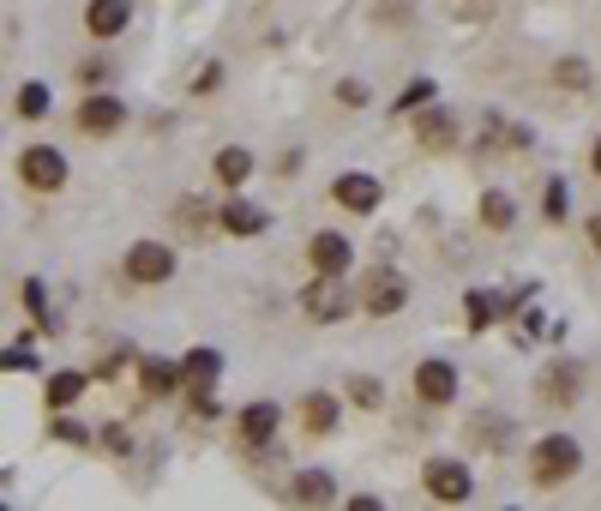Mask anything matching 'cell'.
Instances as JSON below:
<instances>
[{"label": "cell", "mask_w": 601, "mask_h": 511, "mask_svg": "<svg viewBox=\"0 0 601 511\" xmlns=\"http://www.w3.org/2000/svg\"><path fill=\"white\" fill-rule=\"evenodd\" d=\"M578 470H583V451H578L571 433H548V440L530 445V481L535 488H565Z\"/></svg>", "instance_id": "1"}, {"label": "cell", "mask_w": 601, "mask_h": 511, "mask_svg": "<svg viewBox=\"0 0 601 511\" xmlns=\"http://www.w3.org/2000/svg\"><path fill=\"white\" fill-rule=\"evenodd\" d=\"M19 174L31 193H61L67 187V157L54 151V144H31V151L19 157Z\"/></svg>", "instance_id": "2"}, {"label": "cell", "mask_w": 601, "mask_h": 511, "mask_svg": "<svg viewBox=\"0 0 601 511\" xmlns=\"http://www.w3.org/2000/svg\"><path fill=\"white\" fill-rule=\"evenodd\" d=\"M127 277H133L139 289H151V283H169L174 277V253L163 241H139L133 253H127Z\"/></svg>", "instance_id": "3"}, {"label": "cell", "mask_w": 601, "mask_h": 511, "mask_svg": "<svg viewBox=\"0 0 601 511\" xmlns=\"http://www.w3.org/2000/svg\"><path fill=\"white\" fill-rule=\"evenodd\" d=\"M421 488H428L433 500H445V505H463L469 500V470L458 458H433L428 470H421Z\"/></svg>", "instance_id": "4"}, {"label": "cell", "mask_w": 601, "mask_h": 511, "mask_svg": "<svg viewBox=\"0 0 601 511\" xmlns=\"http://www.w3.org/2000/svg\"><path fill=\"white\" fill-rule=\"evenodd\" d=\"M307 307V319H319V325H331V319H343L349 313V295H343V277H319L313 289L301 295Z\"/></svg>", "instance_id": "5"}, {"label": "cell", "mask_w": 601, "mask_h": 511, "mask_svg": "<svg viewBox=\"0 0 601 511\" xmlns=\"http://www.w3.org/2000/svg\"><path fill=\"white\" fill-rule=\"evenodd\" d=\"M415 398L421 403H451V398H458V368H451V361H421V368H415Z\"/></svg>", "instance_id": "6"}, {"label": "cell", "mask_w": 601, "mask_h": 511, "mask_svg": "<svg viewBox=\"0 0 601 511\" xmlns=\"http://www.w3.org/2000/svg\"><path fill=\"white\" fill-rule=\"evenodd\" d=\"M307 259H313V271H319V277H343V271H349V259H355V247L325 229V236L307 241Z\"/></svg>", "instance_id": "7"}, {"label": "cell", "mask_w": 601, "mask_h": 511, "mask_svg": "<svg viewBox=\"0 0 601 511\" xmlns=\"http://www.w3.org/2000/svg\"><path fill=\"white\" fill-rule=\"evenodd\" d=\"M578 391H583V368H578V361H553V368L541 373V398H548L553 409L578 403Z\"/></svg>", "instance_id": "8"}, {"label": "cell", "mask_w": 601, "mask_h": 511, "mask_svg": "<svg viewBox=\"0 0 601 511\" xmlns=\"http://www.w3.org/2000/svg\"><path fill=\"white\" fill-rule=\"evenodd\" d=\"M331 199L343 204V211H355V217H368L373 204H379V181L373 174H337V187H331Z\"/></svg>", "instance_id": "9"}, {"label": "cell", "mask_w": 601, "mask_h": 511, "mask_svg": "<svg viewBox=\"0 0 601 511\" xmlns=\"http://www.w3.org/2000/svg\"><path fill=\"white\" fill-rule=\"evenodd\" d=\"M409 301V289H403V277H391V271H373L368 277V295H361V307H368V313H398V307Z\"/></svg>", "instance_id": "10"}, {"label": "cell", "mask_w": 601, "mask_h": 511, "mask_svg": "<svg viewBox=\"0 0 601 511\" xmlns=\"http://www.w3.org/2000/svg\"><path fill=\"white\" fill-rule=\"evenodd\" d=\"M127 19H133L127 0H91V7H84V31H91V37H121Z\"/></svg>", "instance_id": "11"}, {"label": "cell", "mask_w": 601, "mask_h": 511, "mask_svg": "<svg viewBox=\"0 0 601 511\" xmlns=\"http://www.w3.org/2000/svg\"><path fill=\"white\" fill-rule=\"evenodd\" d=\"M127 121V109H121V102H114V97H84L79 102V127H84V133H114V127H121Z\"/></svg>", "instance_id": "12"}, {"label": "cell", "mask_w": 601, "mask_h": 511, "mask_svg": "<svg viewBox=\"0 0 601 511\" xmlns=\"http://www.w3.org/2000/svg\"><path fill=\"white\" fill-rule=\"evenodd\" d=\"M277 421H283V409H277V403H247L241 409V440L247 445H266L271 433H277Z\"/></svg>", "instance_id": "13"}, {"label": "cell", "mask_w": 601, "mask_h": 511, "mask_svg": "<svg viewBox=\"0 0 601 511\" xmlns=\"http://www.w3.org/2000/svg\"><path fill=\"white\" fill-rule=\"evenodd\" d=\"M174 379H181V368H169L163 355H144L139 361V391H144V398H169Z\"/></svg>", "instance_id": "14"}, {"label": "cell", "mask_w": 601, "mask_h": 511, "mask_svg": "<svg viewBox=\"0 0 601 511\" xmlns=\"http://www.w3.org/2000/svg\"><path fill=\"white\" fill-rule=\"evenodd\" d=\"M301 421H307V433H319V440H325V433L337 428V398H331V391H313V398L301 403Z\"/></svg>", "instance_id": "15"}, {"label": "cell", "mask_w": 601, "mask_h": 511, "mask_svg": "<svg viewBox=\"0 0 601 511\" xmlns=\"http://www.w3.org/2000/svg\"><path fill=\"white\" fill-rule=\"evenodd\" d=\"M289 493H296L301 505H331L337 500V481L325 470H307V475H296V488H289Z\"/></svg>", "instance_id": "16"}, {"label": "cell", "mask_w": 601, "mask_h": 511, "mask_svg": "<svg viewBox=\"0 0 601 511\" xmlns=\"http://www.w3.org/2000/svg\"><path fill=\"white\" fill-rule=\"evenodd\" d=\"M247 174H253V151H241V144L217 151V181L223 187H247Z\"/></svg>", "instance_id": "17"}, {"label": "cell", "mask_w": 601, "mask_h": 511, "mask_svg": "<svg viewBox=\"0 0 601 511\" xmlns=\"http://www.w3.org/2000/svg\"><path fill=\"white\" fill-rule=\"evenodd\" d=\"M458 139V121H451L445 109H433V114H421V144L428 151H445V144Z\"/></svg>", "instance_id": "18"}, {"label": "cell", "mask_w": 601, "mask_h": 511, "mask_svg": "<svg viewBox=\"0 0 601 511\" xmlns=\"http://www.w3.org/2000/svg\"><path fill=\"white\" fill-rule=\"evenodd\" d=\"M223 229H229V236H259V229H266V217H259L253 204L234 199V204H223Z\"/></svg>", "instance_id": "19"}, {"label": "cell", "mask_w": 601, "mask_h": 511, "mask_svg": "<svg viewBox=\"0 0 601 511\" xmlns=\"http://www.w3.org/2000/svg\"><path fill=\"white\" fill-rule=\"evenodd\" d=\"M181 379H187V385H193V391H211V385H217V355H211V349H199V355H187Z\"/></svg>", "instance_id": "20"}, {"label": "cell", "mask_w": 601, "mask_h": 511, "mask_svg": "<svg viewBox=\"0 0 601 511\" xmlns=\"http://www.w3.org/2000/svg\"><path fill=\"white\" fill-rule=\"evenodd\" d=\"M79 391H84V373H54V379H49V409L79 403Z\"/></svg>", "instance_id": "21"}, {"label": "cell", "mask_w": 601, "mask_h": 511, "mask_svg": "<svg viewBox=\"0 0 601 511\" xmlns=\"http://www.w3.org/2000/svg\"><path fill=\"white\" fill-rule=\"evenodd\" d=\"M469 440L488 445V451H500L505 445V421L500 415H475V421H469Z\"/></svg>", "instance_id": "22"}, {"label": "cell", "mask_w": 601, "mask_h": 511, "mask_svg": "<svg viewBox=\"0 0 601 511\" xmlns=\"http://www.w3.org/2000/svg\"><path fill=\"white\" fill-rule=\"evenodd\" d=\"M481 223H488V229H511V199L505 193H481Z\"/></svg>", "instance_id": "23"}, {"label": "cell", "mask_w": 601, "mask_h": 511, "mask_svg": "<svg viewBox=\"0 0 601 511\" xmlns=\"http://www.w3.org/2000/svg\"><path fill=\"white\" fill-rule=\"evenodd\" d=\"M19 114H24V121L49 114V84H24V91H19Z\"/></svg>", "instance_id": "24"}, {"label": "cell", "mask_w": 601, "mask_h": 511, "mask_svg": "<svg viewBox=\"0 0 601 511\" xmlns=\"http://www.w3.org/2000/svg\"><path fill=\"white\" fill-rule=\"evenodd\" d=\"M463 313H469V325H475V331H488V325H493V301L481 295V289H475V295L463 301Z\"/></svg>", "instance_id": "25"}, {"label": "cell", "mask_w": 601, "mask_h": 511, "mask_svg": "<svg viewBox=\"0 0 601 511\" xmlns=\"http://www.w3.org/2000/svg\"><path fill=\"white\" fill-rule=\"evenodd\" d=\"M439 91H433V84L428 79H415V84H409V91L398 97V109H428V102H433Z\"/></svg>", "instance_id": "26"}, {"label": "cell", "mask_w": 601, "mask_h": 511, "mask_svg": "<svg viewBox=\"0 0 601 511\" xmlns=\"http://www.w3.org/2000/svg\"><path fill=\"white\" fill-rule=\"evenodd\" d=\"M553 79H560V84H578V91H583V84H590V67H583V61H560V67H553Z\"/></svg>", "instance_id": "27"}, {"label": "cell", "mask_w": 601, "mask_h": 511, "mask_svg": "<svg viewBox=\"0 0 601 511\" xmlns=\"http://www.w3.org/2000/svg\"><path fill=\"white\" fill-rule=\"evenodd\" d=\"M337 97H343V102H349V109H361V102H368V84H355V79H343V84H337Z\"/></svg>", "instance_id": "28"}, {"label": "cell", "mask_w": 601, "mask_h": 511, "mask_svg": "<svg viewBox=\"0 0 601 511\" xmlns=\"http://www.w3.org/2000/svg\"><path fill=\"white\" fill-rule=\"evenodd\" d=\"M349 385H355V403H368V409H379V385H373V379H349Z\"/></svg>", "instance_id": "29"}, {"label": "cell", "mask_w": 601, "mask_h": 511, "mask_svg": "<svg viewBox=\"0 0 601 511\" xmlns=\"http://www.w3.org/2000/svg\"><path fill=\"white\" fill-rule=\"evenodd\" d=\"M548 217H565V187H560V181L548 187Z\"/></svg>", "instance_id": "30"}, {"label": "cell", "mask_w": 601, "mask_h": 511, "mask_svg": "<svg viewBox=\"0 0 601 511\" xmlns=\"http://www.w3.org/2000/svg\"><path fill=\"white\" fill-rule=\"evenodd\" d=\"M583 236H590V247H595V253H601V211L590 217V223H583Z\"/></svg>", "instance_id": "31"}, {"label": "cell", "mask_w": 601, "mask_h": 511, "mask_svg": "<svg viewBox=\"0 0 601 511\" xmlns=\"http://www.w3.org/2000/svg\"><path fill=\"white\" fill-rule=\"evenodd\" d=\"M590 169H595V181H601V139L590 144Z\"/></svg>", "instance_id": "32"}]
</instances>
